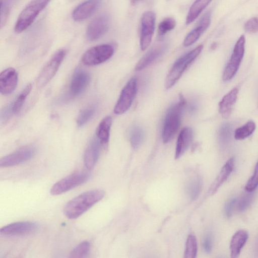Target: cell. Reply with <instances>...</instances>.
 <instances>
[{
  "instance_id": "18",
  "label": "cell",
  "mask_w": 258,
  "mask_h": 258,
  "mask_svg": "<svg viewBox=\"0 0 258 258\" xmlns=\"http://www.w3.org/2000/svg\"><path fill=\"white\" fill-rule=\"evenodd\" d=\"M101 143L97 138H93L89 143L84 155V163L88 170L93 169L100 154Z\"/></svg>"
},
{
  "instance_id": "34",
  "label": "cell",
  "mask_w": 258,
  "mask_h": 258,
  "mask_svg": "<svg viewBox=\"0 0 258 258\" xmlns=\"http://www.w3.org/2000/svg\"><path fill=\"white\" fill-rule=\"evenodd\" d=\"M258 186V162H257L254 172L251 177L247 181L245 186V189L248 192H251Z\"/></svg>"
},
{
  "instance_id": "12",
  "label": "cell",
  "mask_w": 258,
  "mask_h": 258,
  "mask_svg": "<svg viewBox=\"0 0 258 258\" xmlns=\"http://www.w3.org/2000/svg\"><path fill=\"white\" fill-rule=\"evenodd\" d=\"M110 24L109 17L102 14L95 18L88 25L86 37L90 41H95L102 37L108 30Z\"/></svg>"
},
{
  "instance_id": "33",
  "label": "cell",
  "mask_w": 258,
  "mask_h": 258,
  "mask_svg": "<svg viewBox=\"0 0 258 258\" xmlns=\"http://www.w3.org/2000/svg\"><path fill=\"white\" fill-rule=\"evenodd\" d=\"M176 25L175 20L171 17H168L162 20L158 25V31L160 36L165 34L168 32L174 29Z\"/></svg>"
},
{
  "instance_id": "21",
  "label": "cell",
  "mask_w": 258,
  "mask_h": 258,
  "mask_svg": "<svg viewBox=\"0 0 258 258\" xmlns=\"http://www.w3.org/2000/svg\"><path fill=\"white\" fill-rule=\"evenodd\" d=\"M193 138V131L190 127H185L180 132L177 141L175 158H180L189 146Z\"/></svg>"
},
{
  "instance_id": "32",
  "label": "cell",
  "mask_w": 258,
  "mask_h": 258,
  "mask_svg": "<svg viewBox=\"0 0 258 258\" xmlns=\"http://www.w3.org/2000/svg\"><path fill=\"white\" fill-rule=\"evenodd\" d=\"M91 247L90 241L85 240L77 245L71 251L70 257H84L88 254Z\"/></svg>"
},
{
  "instance_id": "4",
  "label": "cell",
  "mask_w": 258,
  "mask_h": 258,
  "mask_svg": "<svg viewBox=\"0 0 258 258\" xmlns=\"http://www.w3.org/2000/svg\"><path fill=\"white\" fill-rule=\"evenodd\" d=\"M50 1H31L19 15L14 27L15 32L20 33L27 29Z\"/></svg>"
},
{
  "instance_id": "37",
  "label": "cell",
  "mask_w": 258,
  "mask_h": 258,
  "mask_svg": "<svg viewBox=\"0 0 258 258\" xmlns=\"http://www.w3.org/2000/svg\"><path fill=\"white\" fill-rule=\"evenodd\" d=\"M236 198H232L230 200H229L227 203H226V205L225 206L224 208V213L225 214V216L229 218L231 217L233 208L234 207V206L235 205L236 203Z\"/></svg>"
},
{
  "instance_id": "15",
  "label": "cell",
  "mask_w": 258,
  "mask_h": 258,
  "mask_svg": "<svg viewBox=\"0 0 258 258\" xmlns=\"http://www.w3.org/2000/svg\"><path fill=\"white\" fill-rule=\"evenodd\" d=\"M18 81V75L13 68H9L0 74V92L2 95L11 94L16 89Z\"/></svg>"
},
{
  "instance_id": "11",
  "label": "cell",
  "mask_w": 258,
  "mask_h": 258,
  "mask_svg": "<svg viewBox=\"0 0 258 258\" xmlns=\"http://www.w3.org/2000/svg\"><path fill=\"white\" fill-rule=\"evenodd\" d=\"M36 149L27 146L9 154L0 159L1 167L14 166L31 159L35 154Z\"/></svg>"
},
{
  "instance_id": "24",
  "label": "cell",
  "mask_w": 258,
  "mask_h": 258,
  "mask_svg": "<svg viewBox=\"0 0 258 258\" xmlns=\"http://www.w3.org/2000/svg\"><path fill=\"white\" fill-rule=\"evenodd\" d=\"M111 124L112 118L107 116L101 120L97 127V138L104 146H107L108 143Z\"/></svg>"
},
{
  "instance_id": "1",
  "label": "cell",
  "mask_w": 258,
  "mask_h": 258,
  "mask_svg": "<svg viewBox=\"0 0 258 258\" xmlns=\"http://www.w3.org/2000/svg\"><path fill=\"white\" fill-rule=\"evenodd\" d=\"M104 195L105 192L99 189L84 192L72 199L66 204L63 213L69 219H76L102 200Z\"/></svg>"
},
{
  "instance_id": "17",
  "label": "cell",
  "mask_w": 258,
  "mask_h": 258,
  "mask_svg": "<svg viewBox=\"0 0 258 258\" xmlns=\"http://www.w3.org/2000/svg\"><path fill=\"white\" fill-rule=\"evenodd\" d=\"M101 0H86L78 6L73 11L72 17L75 21H84L91 16L99 8Z\"/></svg>"
},
{
  "instance_id": "3",
  "label": "cell",
  "mask_w": 258,
  "mask_h": 258,
  "mask_svg": "<svg viewBox=\"0 0 258 258\" xmlns=\"http://www.w3.org/2000/svg\"><path fill=\"white\" fill-rule=\"evenodd\" d=\"M203 48L202 45L180 57L173 64L169 71L165 81V87L168 89L172 87L180 79L188 66L200 54Z\"/></svg>"
},
{
  "instance_id": "22",
  "label": "cell",
  "mask_w": 258,
  "mask_h": 258,
  "mask_svg": "<svg viewBox=\"0 0 258 258\" xmlns=\"http://www.w3.org/2000/svg\"><path fill=\"white\" fill-rule=\"evenodd\" d=\"M238 90L234 88L225 95L219 103V112L224 118L230 115L236 101Z\"/></svg>"
},
{
  "instance_id": "9",
  "label": "cell",
  "mask_w": 258,
  "mask_h": 258,
  "mask_svg": "<svg viewBox=\"0 0 258 258\" xmlns=\"http://www.w3.org/2000/svg\"><path fill=\"white\" fill-rule=\"evenodd\" d=\"M138 90V82L135 78H131L122 89L114 106V112L121 114L131 107Z\"/></svg>"
},
{
  "instance_id": "19",
  "label": "cell",
  "mask_w": 258,
  "mask_h": 258,
  "mask_svg": "<svg viewBox=\"0 0 258 258\" xmlns=\"http://www.w3.org/2000/svg\"><path fill=\"white\" fill-rule=\"evenodd\" d=\"M211 23V13L208 12L200 20L197 26L185 37L183 44L187 47L195 43L201 35L207 29Z\"/></svg>"
},
{
  "instance_id": "16",
  "label": "cell",
  "mask_w": 258,
  "mask_h": 258,
  "mask_svg": "<svg viewBox=\"0 0 258 258\" xmlns=\"http://www.w3.org/2000/svg\"><path fill=\"white\" fill-rule=\"evenodd\" d=\"M166 47V44L163 42L159 43L153 46L137 63L135 70L140 71L150 66L163 54Z\"/></svg>"
},
{
  "instance_id": "7",
  "label": "cell",
  "mask_w": 258,
  "mask_h": 258,
  "mask_svg": "<svg viewBox=\"0 0 258 258\" xmlns=\"http://www.w3.org/2000/svg\"><path fill=\"white\" fill-rule=\"evenodd\" d=\"M66 55V50L60 49L55 53L40 72L37 79V86L42 88L49 83L57 72Z\"/></svg>"
},
{
  "instance_id": "27",
  "label": "cell",
  "mask_w": 258,
  "mask_h": 258,
  "mask_svg": "<svg viewBox=\"0 0 258 258\" xmlns=\"http://www.w3.org/2000/svg\"><path fill=\"white\" fill-rule=\"evenodd\" d=\"M256 125L252 121H249L235 131L234 138L237 140H244L251 135L255 131Z\"/></svg>"
},
{
  "instance_id": "38",
  "label": "cell",
  "mask_w": 258,
  "mask_h": 258,
  "mask_svg": "<svg viewBox=\"0 0 258 258\" xmlns=\"http://www.w3.org/2000/svg\"><path fill=\"white\" fill-rule=\"evenodd\" d=\"M203 247L205 251L207 253H209L211 251L212 248V240L210 235H208L204 238Z\"/></svg>"
},
{
  "instance_id": "14",
  "label": "cell",
  "mask_w": 258,
  "mask_h": 258,
  "mask_svg": "<svg viewBox=\"0 0 258 258\" xmlns=\"http://www.w3.org/2000/svg\"><path fill=\"white\" fill-rule=\"evenodd\" d=\"M39 225L31 221H20L9 224L0 229V234L4 236L25 235L34 233Z\"/></svg>"
},
{
  "instance_id": "31",
  "label": "cell",
  "mask_w": 258,
  "mask_h": 258,
  "mask_svg": "<svg viewBox=\"0 0 258 258\" xmlns=\"http://www.w3.org/2000/svg\"><path fill=\"white\" fill-rule=\"evenodd\" d=\"M198 251V242L196 236L190 234L188 235L185 244L184 251L185 258H195Z\"/></svg>"
},
{
  "instance_id": "23",
  "label": "cell",
  "mask_w": 258,
  "mask_h": 258,
  "mask_svg": "<svg viewBox=\"0 0 258 258\" xmlns=\"http://www.w3.org/2000/svg\"><path fill=\"white\" fill-rule=\"evenodd\" d=\"M248 238V233L244 230H238L233 234L230 242L231 257H236L239 255Z\"/></svg>"
},
{
  "instance_id": "5",
  "label": "cell",
  "mask_w": 258,
  "mask_h": 258,
  "mask_svg": "<svg viewBox=\"0 0 258 258\" xmlns=\"http://www.w3.org/2000/svg\"><path fill=\"white\" fill-rule=\"evenodd\" d=\"M114 52V47L111 44L98 45L87 50L82 56L81 60L85 66L98 65L109 59Z\"/></svg>"
},
{
  "instance_id": "36",
  "label": "cell",
  "mask_w": 258,
  "mask_h": 258,
  "mask_svg": "<svg viewBox=\"0 0 258 258\" xmlns=\"http://www.w3.org/2000/svg\"><path fill=\"white\" fill-rule=\"evenodd\" d=\"M244 28L247 32H256L258 30V18L253 17L248 20L245 23Z\"/></svg>"
},
{
  "instance_id": "2",
  "label": "cell",
  "mask_w": 258,
  "mask_h": 258,
  "mask_svg": "<svg viewBox=\"0 0 258 258\" xmlns=\"http://www.w3.org/2000/svg\"><path fill=\"white\" fill-rule=\"evenodd\" d=\"M185 105V99L180 95L179 101L171 106L167 111L162 134L163 142L164 143L170 141L177 133L180 125L182 114Z\"/></svg>"
},
{
  "instance_id": "30",
  "label": "cell",
  "mask_w": 258,
  "mask_h": 258,
  "mask_svg": "<svg viewBox=\"0 0 258 258\" xmlns=\"http://www.w3.org/2000/svg\"><path fill=\"white\" fill-rule=\"evenodd\" d=\"M202 186V180L199 177L191 180L187 184V193L192 200H196L199 196Z\"/></svg>"
},
{
  "instance_id": "29",
  "label": "cell",
  "mask_w": 258,
  "mask_h": 258,
  "mask_svg": "<svg viewBox=\"0 0 258 258\" xmlns=\"http://www.w3.org/2000/svg\"><path fill=\"white\" fill-rule=\"evenodd\" d=\"M145 137L143 129L138 126H134L130 134V142L134 149H137L142 144Z\"/></svg>"
},
{
  "instance_id": "6",
  "label": "cell",
  "mask_w": 258,
  "mask_h": 258,
  "mask_svg": "<svg viewBox=\"0 0 258 258\" xmlns=\"http://www.w3.org/2000/svg\"><path fill=\"white\" fill-rule=\"evenodd\" d=\"M90 177L87 171L72 173L56 182L51 188V195L56 196L66 192L86 182Z\"/></svg>"
},
{
  "instance_id": "13",
  "label": "cell",
  "mask_w": 258,
  "mask_h": 258,
  "mask_svg": "<svg viewBox=\"0 0 258 258\" xmlns=\"http://www.w3.org/2000/svg\"><path fill=\"white\" fill-rule=\"evenodd\" d=\"M90 79V75L88 72L82 69H76L70 82V96L75 97L83 93L88 86Z\"/></svg>"
},
{
  "instance_id": "25",
  "label": "cell",
  "mask_w": 258,
  "mask_h": 258,
  "mask_svg": "<svg viewBox=\"0 0 258 258\" xmlns=\"http://www.w3.org/2000/svg\"><path fill=\"white\" fill-rule=\"evenodd\" d=\"M212 0H196L190 7L186 18V24L193 22Z\"/></svg>"
},
{
  "instance_id": "20",
  "label": "cell",
  "mask_w": 258,
  "mask_h": 258,
  "mask_svg": "<svg viewBox=\"0 0 258 258\" xmlns=\"http://www.w3.org/2000/svg\"><path fill=\"white\" fill-rule=\"evenodd\" d=\"M234 166L233 158H229L224 164L218 176L211 185L208 194L209 196L215 194L221 186L226 181L232 172Z\"/></svg>"
},
{
  "instance_id": "8",
  "label": "cell",
  "mask_w": 258,
  "mask_h": 258,
  "mask_svg": "<svg viewBox=\"0 0 258 258\" xmlns=\"http://www.w3.org/2000/svg\"><path fill=\"white\" fill-rule=\"evenodd\" d=\"M245 42L244 35H241L236 42L230 58L223 72V81H228L231 80L238 71L244 53Z\"/></svg>"
},
{
  "instance_id": "35",
  "label": "cell",
  "mask_w": 258,
  "mask_h": 258,
  "mask_svg": "<svg viewBox=\"0 0 258 258\" xmlns=\"http://www.w3.org/2000/svg\"><path fill=\"white\" fill-rule=\"evenodd\" d=\"M252 199V196L250 194L243 195L238 201L237 204V208L239 211H243L246 210L250 205Z\"/></svg>"
},
{
  "instance_id": "28",
  "label": "cell",
  "mask_w": 258,
  "mask_h": 258,
  "mask_svg": "<svg viewBox=\"0 0 258 258\" xmlns=\"http://www.w3.org/2000/svg\"><path fill=\"white\" fill-rule=\"evenodd\" d=\"M96 110V106L92 105L80 111L77 118V124L79 127H81L87 123L94 116Z\"/></svg>"
},
{
  "instance_id": "26",
  "label": "cell",
  "mask_w": 258,
  "mask_h": 258,
  "mask_svg": "<svg viewBox=\"0 0 258 258\" xmlns=\"http://www.w3.org/2000/svg\"><path fill=\"white\" fill-rule=\"evenodd\" d=\"M32 89V84H27L17 96L15 100L10 104L13 114H17L21 109L26 98Z\"/></svg>"
},
{
  "instance_id": "10",
  "label": "cell",
  "mask_w": 258,
  "mask_h": 258,
  "mask_svg": "<svg viewBox=\"0 0 258 258\" xmlns=\"http://www.w3.org/2000/svg\"><path fill=\"white\" fill-rule=\"evenodd\" d=\"M156 17L154 12L147 11L142 17L141 21L140 46L145 50L150 45L154 33Z\"/></svg>"
},
{
  "instance_id": "39",
  "label": "cell",
  "mask_w": 258,
  "mask_h": 258,
  "mask_svg": "<svg viewBox=\"0 0 258 258\" xmlns=\"http://www.w3.org/2000/svg\"><path fill=\"white\" fill-rule=\"evenodd\" d=\"M257 248H258V239H257Z\"/></svg>"
}]
</instances>
